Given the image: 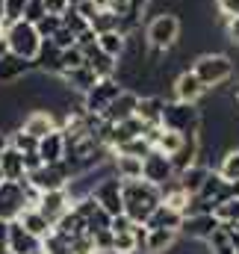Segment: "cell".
<instances>
[{
	"label": "cell",
	"mask_w": 239,
	"mask_h": 254,
	"mask_svg": "<svg viewBox=\"0 0 239 254\" xmlns=\"http://www.w3.org/2000/svg\"><path fill=\"white\" fill-rule=\"evenodd\" d=\"M107 254H116V252H107ZM130 254H148V252H142V249H139V252H130Z\"/></svg>",
	"instance_id": "cell-52"
},
{
	"label": "cell",
	"mask_w": 239,
	"mask_h": 254,
	"mask_svg": "<svg viewBox=\"0 0 239 254\" xmlns=\"http://www.w3.org/2000/svg\"><path fill=\"white\" fill-rule=\"evenodd\" d=\"M225 181H239V148H231V151H225V157H222V163H219V169H216Z\"/></svg>",
	"instance_id": "cell-32"
},
{
	"label": "cell",
	"mask_w": 239,
	"mask_h": 254,
	"mask_svg": "<svg viewBox=\"0 0 239 254\" xmlns=\"http://www.w3.org/2000/svg\"><path fill=\"white\" fill-rule=\"evenodd\" d=\"M121 201H124V213L136 222L145 225V219L157 210V204L163 201V190L148 184L145 178L136 181H121Z\"/></svg>",
	"instance_id": "cell-1"
},
{
	"label": "cell",
	"mask_w": 239,
	"mask_h": 254,
	"mask_svg": "<svg viewBox=\"0 0 239 254\" xmlns=\"http://www.w3.org/2000/svg\"><path fill=\"white\" fill-rule=\"evenodd\" d=\"M6 148H9V136L0 130V157H3V151H6Z\"/></svg>",
	"instance_id": "cell-49"
},
{
	"label": "cell",
	"mask_w": 239,
	"mask_h": 254,
	"mask_svg": "<svg viewBox=\"0 0 239 254\" xmlns=\"http://www.w3.org/2000/svg\"><path fill=\"white\" fill-rule=\"evenodd\" d=\"M62 80H65V86H68L71 92H80V95H86V92H89V89H92V86H95L101 77H98V74H95L89 65L83 63L80 68H74V71L62 74Z\"/></svg>",
	"instance_id": "cell-28"
},
{
	"label": "cell",
	"mask_w": 239,
	"mask_h": 254,
	"mask_svg": "<svg viewBox=\"0 0 239 254\" xmlns=\"http://www.w3.org/2000/svg\"><path fill=\"white\" fill-rule=\"evenodd\" d=\"M71 178H74V172H71V166L62 160V163H51V166L42 163L36 172L27 175V184L39 192H51V190H65V187L71 184Z\"/></svg>",
	"instance_id": "cell-7"
},
{
	"label": "cell",
	"mask_w": 239,
	"mask_h": 254,
	"mask_svg": "<svg viewBox=\"0 0 239 254\" xmlns=\"http://www.w3.org/2000/svg\"><path fill=\"white\" fill-rule=\"evenodd\" d=\"M172 92H175V101H183V104H198V101L207 95V86L198 80V74H195L192 68H186V71H180L178 77H175Z\"/></svg>",
	"instance_id": "cell-13"
},
{
	"label": "cell",
	"mask_w": 239,
	"mask_h": 254,
	"mask_svg": "<svg viewBox=\"0 0 239 254\" xmlns=\"http://www.w3.org/2000/svg\"><path fill=\"white\" fill-rule=\"evenodd\" d=\"M98 48H101L104 54H110V57H116V60H119L121 54L127 51V36H124V33H119V30L98 33Z\"/></svg>",
	"instance_id": "cell-30"
},
{
	"label": "cell",
	"mask_w": 239,
	"mask_h": 254,
	"mask_svg": "<svg viewBox=\"0 0 239 254\" xmlns=\"http://www.w3.org/2000/svg\"><path fill=\"white\" fill-rule=\"evenodd\" d=\"M142 133H145V122L136 119V116H130V119H124V122H119V125H110L107 148L116 151V148H121L124 142H130V139H136V136H142Z\"/></svg>",
	"instance_id": "cell-17"
},
{
	"label": "cell",
	"mask_w": 239,
	"mask_h": 254,
	"mask_svg": "<svg viewBox=\"0 0 239 254\" xmlns=\"http://www.w3.org/2000/svg\"><path fill=\"white\" fill-rule=\"evenodd\" d=\"M36 249H42V240L33 237L18 219L9 222V252L12 254H33Z\"/></svg>",
	"instance_id": "cell-19"
},
{
	"label": "cell",
	"mask_w": 239,
	"mask_h": 254,
	"mask_svg": "<svg viewBox=\"0 0 239 254\" xmlns=\"http://www.w3.org/2000/svg\"><path fill=\"white\" fill-rule=\"evenodd\" d=\"M0 24H3V0H0Z\"/></svg>",
	"instance_id": "cell-53"
},
{
	"label": "cell",
	"mask_w": 239,
	"mask_h": 254,
	"mask_svg": "<svg viewBox=\"0 0 239 254\" xmlns=\"http://www.w3.org/2000/svg\"><path fill=\"white\" fill-rule=\"evenodd\" d=\"M201 110L198 104H183V101H166V110H163V127L175 130L180 136H192V133H201Z\"/></svg>",
	"instance_id": "cell-5"
},
{
	"label": "cell",
	"mask_w": 239,
	"mask_h": 254,
	"mask_svg": "<svg viewBox=\"0 0 239 254\" xmlns=\"http://www.w3.org/2000/svg\"><path fill=\"white\" fill-rule=\"evenodd\" d=\"M18 222L33 234V237H39V240H45V237H51V231H54V225H51V219L39 210V207H27L21 216H18Z\"/></svg>",
	"instance_id": "cell-26"
},
{
	"label": "cell",
	"mask_w": 239,
	"mask_h": 254,
	"mask_svg": "<svg viewBox=\"0 0 239 254\" xmlns=\"http://www.w3.org/2000/svg\"><path fill=\"white\" fill-rule=\"evenodd\" d=\"M24 6H27V0H3V27L21 21L24 18Z\"/></svg>",
	"instance_id": "cell-37"
},
{
	"label": "cell",
	"mask_w": 239,
	"mask_h": 254,
	"mask_svg": "<svg viewBox=\"0 0 239 254\" xmlns=\"http://www.w3.org/2000/svg\"><path fill=\"white\" fill-rule=\"evenodd\" d=\"M9 252V222L0 219V254Z\"/></svg>",
	"instance_id": "cell-47"
},
{
	"label": "cell",
	"mask_w": 239,
	"mask_h": 254,
	"mask_svg": "<svg viewBox=\"0 0 239 254\" xmlns=\"http://www.w3.org/2000/svg\"><path fill=\"white\" fill-rule=\"evenodd\" d=\"M207 175H210V166H207V163H195V166L183 169V172H180L175 181H178V184H180V187H183L186 192H189V195H198L201 184L207 181Z\"/></svg>",
	"instance_id": "cell-29"
},
{
	"label": "cell",
	"mask_w": 239,
	"mask_h": 254,
	"mask_svg": "<svg viewBox=\"0 0 239 254\" xmlns=\"http://www.w3.org/2000/svg\"><path fill=\"white\" fill-rule=\"evenodd\" d=\"M0 172H3V178L6 181H24L27 178V169H24V154L18 151V148H6L3 151V157H0Z\"/></svg>",
	"instance_id": "cell-27"
},
{
	"label": "cell",
	"mask_w": 239,
	"mask_h": 254,
	"mask_svg": "<svg viewBox=\"0 0 239 254\" xmlns=\"http://www.w3.org/2000/svg\"><path fill=\"white\" fill-rule=\"evenodd\" d=\"M192 71L198 74V80L210 89H219L225 86L237 71H234V60L228 54H201L195 63H192Z\"/></svg>",
	"instance_id": "cell-4"
},
{
	"label": "cell",
	"mask_w": 239,
	"mask_h": 254,
	"mask_svg": "<svg viewBox=\"0 0 239 254\" xmlns=\"http://www.w3.org/2000/svg\"><path fill=\"white\" fill-rule=\"evenodd\" d=\"M154 145L145 139V133L142 136H136V139H130V142H124L121 148H116V151H121V154H133V157H145L148 151H151Z\"/></svg>",
	"instance_id": "cell-38"
},
{
	"label": "cell",
	"mask_w": 239,
	"mask_h": 254,
	"mask_svg": "<svg viewBox=\"0 0 239 254\" xmlns=\"http://www.w3.org/2000/svg\"><path fill=\"white\" fill-rule=\"evenodd\" d=\"M110 172H113L119 181H136V178H142V157L113 151V157H110Z\"/></svg>",
	"instance_id": "cell-20"
},
{
	"label": "cell",
	"mask_w": 239,
	"mask_h": 254,
	"mask_svg": "<svg viewBox=\"0 0 239 254\" xmlns=\"http://www.w3.org/2000/svg\"><path fill=\"white\" fill-rule=\"evenodd\" d=\"M68 6H71L68 0H45L48 15H65V9H68Z\"/></svg>",
	"instance_id": "cell-45"
},
{
	"label": "cell",
	"mask_w": 239,
	"mask_h": 254,
	"mask_svg": "<svg viewBox=\"0 0 239 254\" xmlns=\"http://www.w3.org/2000/svg\"><path fill=\"white\" fill-rule=\"evenodd\" d=\"M30 71H36V68H33V60H24V57L6 51V54L0 57V86L21 83V80L30 77Z\"/></svg>",
	"instance_id": "cell-14"
},
{
	"label": "cell",
	"mask_w": 239,
	"mask_h": 254,
	"mask_svg": "<svg viewBox=\"0 0 239 254\" xmlns=\"http://www.w3.org/2000/svg\"><path fill=\"white\" fill-rule=\"evenodd\" d=\"M180 18L175 12H157L154 18H151V24L145 27V42H148V48H154V51H163V54H169L175 45H178L180 39Z\"/></svg>",
	"instance_id": "cell-3"
},
{
	"label": "cell",
	"mask_w": 239,
	"mask_h": 254,
	"mask_svg": "<svg viewBox=\"0 0 239 254\" xmlns=\"http://www.w3.org/2000/svg\"><path fill=\"white\" fill-rule=\"evenodd\" d=\"M83 57H86V65H89L98 77H116V65H119V60L110 57V54H104L98 45L83 48Z\"/></svg>",
	"instance_id": "cell-23"
},
{
	"label": "cell",
	"mask_w": 239,
	"mask_h": 254,
	"mask_svg": "<svg viewBox=\"0 0 239 254\" xmlns=\"http://www.w3.org/2000/svg\"><path fill=\"white\" fill-rule=\"evenodd\" d=\"M95 33H110V30H119V12L116 9H98V15L89 21Z\"/></svg>",
	"instance_id": "cell-33"
},
{
	"label": "cell",
	"mask_w": 239,
	"mask_h": 254,
	"mask_svg": "<svg viewBox=\"0 0 239 254\" xmlns=\"http://www.w3.org/2000/svg\"><path fill=\"white\" fill-rule=\"evenodd\" d=\"M21 130L30 133V136H36V139H42V136H48L51 130H57V119H54L51 110H33L30 116H24Z\"/></svg>",
	"instance_id": "cell-22"
},
{
	"label": "cell",
	"mask_w": 239,
	"mask_h": 254,
	"mask_svg": "<svg viewBox=\"0 0 239 254\" xmlns=\"http://www.w3.org/2000/svg\"><path fill=\"white\" fill-rule=\"evenodd\" d=\"M3 181H6V178H3V172H0V184H3Z\"/></svg>",
	"instance_id": "cell-56"
},
{
	"label": "cell",
	"mask_w": 239,
	"mask_h": 254,
	"mask_svg": "<svg viewBox=\"0 0 239 254\" xmlns=\"http://www.w3.org/2000/svg\"><path fill=\"white\" fill-rule=\"evenodd\" d=\"M110 216H119V213H124V201H121V181L113 175V172H107V175H101V181L92 187V192H89Z\"/></svg>",
	"instance_id": "cell-10"
},
{
	"label": "cell",
	"mask_w": 239,
	"mask_h": 254,
	"mask_svg": "<svg viewBox=\"0 0 239 254\" xmlns=\"http://www.w3.org/2000/svg\"><path fill=\"white\" fill-rule=\"evenodd\" d=\"M86 63V57H83V48H65L62 51V71H60V77L62 74H68V71H74V68H80V65Z\"/></svg>",
	"instance_id": "cell-35"
},
{
	"label": "cell",
	"mask_w": 239,
	"mask_h": 254,
	"mask_svg": "<svg viewBox=\"0 0 239 254\" xmlns=\"http://www.w3.org/2000/svg\"><path fill=\"white\" fill-rule=\"evenodd\" d=\"M136 104H139V95L136 92H130V89H121L119 98L101 113V119L104 122H110V125H119L124 119H130V116H136Z\"/></svg>",
	"instance_id": "cell-15"
},
{
	"label": "cell",
	"mask_w": 239,
	"mask_h": 254,
	"mask_svg": "<svg viewBox=\"0 0 239 254\" xmlns=\"http://www.w3.org/2000/svg\"><path fill=\"white\" fill-rule=\"evenodd\" d=\"M225 30H228V39H231L234 45H239V15H234V18L225 21Z\"/></svg>",
	"instance_id": "cell-44"
},
{
	"label": "cell",
	"mask_w": 239,
	"mask_h": 254,
	"mask_svg": "<svg viewBox=\"0 0 239 254\" xmlns=\"http://www.w3.org/2000/svg\"><path fill=\"white\" fill-rule=\"evenodd\" d=\"M207 249H210V254H237L228 225H219V228L213 231V237L207 240Z\"/></svg>",
	"instance_id": "cell-31"
},
{
	"label": "cell",
	"mask_w": 239,
	"mask_h": 254,
	"mask_svg": "<svg viewBox=\"0 0 239 254\" xmlns=\"http://www.w3.org/2000/svg\"><path fill=\"white\" fill-rule=\"evenodd\" d=\"M33 68L42 71V74H57V77H60L62 51L51 42V39H42V48H39V54H36V60H33Z\"/></svg>",
	"instance_id": "cell-21"
},
{
	"label": "cell",
	"mask_w": 239,
	"mask_h": 254,
	"mask_svg": "<svg viewBox=\"0 0 239 254\" xmlns=\"http://www.w3.org/2000/svg\"><path fill=\"white\" fill-rule=\"evenodd\" d=\"M68 3H71V6H77V3H83V0H68Z\"/></svg>",
	"instance_id": "cell-54"
},
{
	"label": "cell",
	"mask_w": 239,
	"mask_h": 254,
	"mask_svg": "<svg viewBox=\"0 0 239 254\" xmlns=\"http://www.w3.org/2000/svg\"><path fill=\"white\" fill-rule=\"evenodd\" d=\"M36 201H39V190H33L27 184V178L24 181H3L0 184V219L12 222L27 207H36Z\"/></svg>",
	"instance_id": "cell-2"
},
{
	"label": "cell",
	"mask_w": 239,
	"mask_h": 254,
	"mask_svg": "<svg viewBox=\"0 0 239 254\" xmlns=\"http://www.w3.org/2000/svg\"><path fill=\"white\" fill-rule=\"evenodd\" d=\"M36 207L51 219V225H57L62 216L74 207V198H71V192L68 190H51V192H39V201H36Z\"/></svg>",
	"instance_id": "cell-12"
},
{
	"label": "cell",
	"mask_w": 239,
	"mask_h": 254,
	"mask_svg": "<svg viewBox=\"0 0 239 254\" xmlns=\"http://www.w3.org/2000/svg\"><path fill=\"white\" fill-rule=\"evenodd\" d=\"M92 45H98V33L92 30V24L77 36V48H92Z\"/></svg>",
	"instance_id": "cell-43"
},
{
	"label": "cell",
	"mask_w": 239,
	"mask_h": 254,
	"mask_svg": "<svg viewBox=\"0 0 239 254\" xmlns=\"http://www.w3.org/2000/svg\"><path fill=\"white\" fill-rule=\"evenodd\" d=\"M178 240H180L178 231H169V228H148L142 249L148 254H172L175 246H178Z\"/></svg>",
	"instance_id": "cell-18"
},
{
	"label": "cell",
	"mask_w": 239,
	"mask_h": 254,
	"mask_svg": "<svg viewBox=\"0 0 239 254\" xmlns=\"http://www.w3.org/2000/svg\"><path fill=\"white\" fill-rule=\"evenodd\" d=\"M51 42H54L60 51H65V48H74V45H77V36H74L68 27H60V30L54 33V39H51Z\"/></svg>",
	"instance_id": "cell-41"
},
{
	"label": "cell",
	"mask_w": 239,
	"mask_h": 254,
	"mask_svg": "<svg viewBox=\"0 0 239 254\" xmlns=\"http://www.w3.org/2000/svg\"><path fill=\"white\" fill-rule=\"evenodd\" d=\"M45 15H48V9H45V0H27V6H24V21L36 24V21H42Z\"/></svg>",
	"instance_id": "cell-40"
},
{
	"label": "cell",
	"mask_w": 239,
	"mask_h": 254,
	"mask_svg": "<svg viewBox=\"0 0 239 254\" xmlns=\"http://www.w3.org/2000/svg\"><path fill=\"white\" fill-rule=\"evenodd\" d=\"M142 178L148 181V184H154V187H169L178 175H175V166H172V157L169 154H163V151H157V148H151L145 157H142Z\"/></svg>",
	"instance_id": "cell-8"
},
{
	"label": "cell",
	"mask_w": 239,
	"mask_h": 254,
	"mask_svg": "<svg viewBox=\"0 0 239 254\" xmlns=\"http://www.w3.org/2000/svg\"><path fill=\"white\" fill-rule=\"evenodd\" d=\"M231 80H234V98H237V101H239V74H234Z\"/></svg>",
	"instance_id": "cell-50"
},
{
	"label": "cell",
	"mask_w": 239,
	"mask_h": 254,
	"mask_svg": "<svg viewBox=\"0 0 239 254\" xmlns=\"http://www.w3.org/2000/svg\"><path fill=\"white\" fill-rule=\"evenodd\" d=\"M219 225H222V222H219L216 213H189V216H183V222H180V237H186V240H192V243H207Z\"/></svg>",
	"instance_id": "cell-11"
},
{
	"label": "cell",
	"mask_w": 239,
	"mask_h": 254,
	"mask_svg": "<svg viewBox=\"0 0 239 254\" xmlns=\"http://www.w3.org/2000/svg\"><path fill=\"white\" fill-rule=\"evenodd\" d=\"M74 9H77V12H80V15H83V18H86V21H92V18H95V15H98V6H95V3H92V0H83V3H77V6H74Z\"/></svg>",
	"instance_id": "cell-46"
},
{
	"label": "cell",
	"mask_w": 239,
	"mask_h": 254,
	"mask_svg": "<svg viewBox=\"0 0 239 254\" xmlns=\"http://www.w3.org/2000/svg\"><path fill=\"white\" fill-rule=\"evenodd\" d=\"M213 213L219 216V222H228V225L239 222V195L228 198V201H222V204H216V210H213Z\"/></svg>",
	"instance_id": "cell-34"
},
{
	"label": "cell",
	"mask_w": 239,
	"mask_h": 254,
	"mask_svg": "<svg viewBox=\"0 0 239 254\" xmlns=\"http://www.w3.org/2000/svg\"><path fill=\"white\" fill-rule=\"evenodd\" d=\"M3 39H6V48L12 54L24 57V60H36V54L42 48V36H39L36 24H30L24 18L15 21V24H9V27H3Z\"/></svg>",
	"instance_id": "cell-6"
},
{
	"label": "cell",
	"mask_w": 239,
	"mask_h": 254,
	"mask_svg": "<svg viewBox=\"0 0 239 254\" xmlns=\"http://www.w3.org/2000/svg\"><path fill=\"white\" fill-rule=\"evenodd\" d=\"M98 9H116V0H92Z\"/></svg>",
	"instance_id": "cell-48"
},
{
	"label": "cell",
	"mask_w": 239,
	"mask_h": 254,
	"mask_svg": "<svg viewBox=\"0 0 239 254\" xmlns=\"http://www.w3.org/2000/svg\"><path fill=\"white\" fill-rule=\"evenodd\" d=\"M216 9H219V18H222V24H225L228 18L239 15V0H216Z\"/></svg>",
	"instance_id": "cell-42"
},
{
	"label": "cell",
	"mask_w": 239,
	"mask_h": 254,
	"mask_svg": "<svg viewBox=\"0 0 239 254\" xmlns=\"http://www.w3.org/2000/svg\"><path fill=\"white\" fill-rule=\"evenodd\" d=\"M33 254H51V252H48V249L42 246V249H36V252H33Z\"/></svg>",
	"instance_id": "cell-51"
},
{
	"label": "cell",
	"mask_w": 239,
	"mask_h": 254,
	"mask_svg": "<svg viewBox=\"0 0 239 254\" xmlns=\"http://www.w3.org/2000/svg\"><path fill=\"white\" fill-rule=\"evenodd\" d=\"M180 222H183V213L160 201V204H157V210L145 219V228H169V231H178V234H180Z\"/></svg>",
	"instance_id": "cell-24"
},
{
	"label": "cell",
	"mask_w": 239,
	"mask_h": 254,
	"mask_svg": "<svg viewBox=\"0 0 239 254\" xmlns=\"http://www.w3.org/2000/svg\"><path fill=\"white\" fill-rule=\"evenodd\" d=\"M62 27H68L74 36H80V33L89 27V21H86V18H83L74 6H68V9H65V15H62Z\"/></svg>",
	"instance_id": "cell-36"
},
{
	"label": "cell",
	"mask_w": 239,
	"mask_h": 254,
	"mask_svg": "<svg viewBox=\"0 0 239 254\" xmlns=\"http://www.w3.org/2000/svg\"><path fill=\"white\" fill-rule=\"evenodd\" d=\"M124 89L119 83V77H101L86 95H83V107H86V113H95V116H101L116 98H119V92Z\"/></svg>",
	"instance_id": "cell-9"
},
{
	"label": "cell",
	"mask_w": 239,
	"mask_h": 254,
	"mask_svg": "<svg viewBox=\"0 0 239 254\" xmlns=\"http://www.w3.org/2000/svg\"><path fill=\"white\" fill-rule=\"evenodd\" d=\"M62 27V15H45L42 21H36V30L42 39H54V33Z\"/></svg>",
	"instance_id": "cell-39"
},
{
	"label": "cell",
	"mask_w": 239,
	"mask_h": 254,
	"mask_svg": "<svg viewBox=\"0 0 239 254\" xmlns=\"http://www.w3.org/2000/svg\"><path fill=\"white\" fill-rule=\"evenodd\" d=\"M0 39H3V24H0Z\"/></svg>",
	"instance_id": "cell-55"
},
{
	"label": "cell",
	"mask_w": 239,
	"mask_h": 254,
	"mask_svg": "<svg viewBox=\"0 0 239 254\" xmlns=\"http://www.w3.org/2000/svg\"><path fill=\"white\" fill-rule=\"evenodd\" d=\"M163 110H166V101L160 95H148V98H139L136 104V119H142L145 127L163 125Z\"/></svg>",
	"instance_id": "cell-25"
},
{
	"label": "cell",
	"mask_w": 239,
	"mask_h": 254,
	"mask_svg": "<svg viewBox=\"0 0 239 254\" xmlns=\"http://www.w3.org/2000/svg\"><path fill=\"white\" fill-rule=\"evenodd\" d=\"M65 148H68V139H65V133H62L60 127L57 130H51L48 136H42L39 139V148H36V154L42 157V163H62L65 160Z\"/></svg>",
	"instance_id": "cell-16"
}]
</instances>
